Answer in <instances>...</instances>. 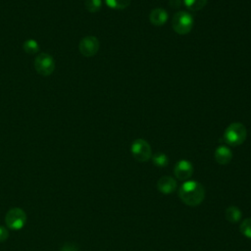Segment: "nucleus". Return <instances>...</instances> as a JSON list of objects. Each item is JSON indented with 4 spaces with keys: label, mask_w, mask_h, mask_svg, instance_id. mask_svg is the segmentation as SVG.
<instances>
[{
    "label": "nucleus",
    "mask_w": 251,
    "mask_h": 251,
    "mask_svg": "<svg viewBox=\"0 0 251 251\" xmlns=\"http://www.w3.org/2000/svg\"><path fill=\"white\" fill-rule=\"evenodd\" d=\"M153 164L158 168H164L169 164V158L165 153L157 152L151 157Z\"/></svg>",
    "instance_id": "nucleus-13"
},
{
    "label": "nucleus",
    "mask_w": 251,
    "mask_h": 251,
    "mask_svg": "<svg viewBox=\"0 0 251 251\" xmlns=\"http://www.w3.org/2000/svg\"><path fill=\"white\" fill-rule=\"evenodd\" d=\"M26 222V215L25 211L21 208L15 207L10 209L5 216L6 226L13 230L22 229Z\"/></svg>",
    "instance_id": "nucleus-5"
},
{
    "label": "nucleus",
    "mask_w": 251,
    "mask_h": 251,
    "mask_svg": "<svg viewBox=\"0 0 251 251\" xmlns=\"http://www.w3.org/2000/svg\"><path fill=\"white\" fill-rule=\"evenodd\" d=\"M247 137V129L241 123H231L223 135L224 141L230 146L241 145Z\"/></svg>",
    "instance_id": "nucleus-2"
},
{
    "label": "nucleus",
    "mask_w": 251,
    "mask_h": 251,
    "mask_svg": "<svg viewBox=\"0 0 251 251\" xmlns=\"http://www.w3.org/2000/svg\"><path fill=\"white\" fill-rule=\"evenodd\" d=\"M168 13L163 8H155L149 15L150 23L155 26H161L168 21Z\"/></svg>",
    "instance_id": "nucleus-11"
},
{
    "label": "nucleus",
    "mask_w": 251,
    "mask_h": 251,
    "mask_svg": "<svg viewBox=\"0 0 251 251\" xmlns=\"http://www.w3.org/2000/svg\"><path fill=\"white\" fill-rule=\"evenodd\" d=\"M170 5L172 8H178L181 5L180 0H170Z\"/></svg>",
    "instance_id": "nucleus-21"
},
{
    "label": "nucleus",
    "mask_w": 251,
    "mask_h": 251,
    "mask_svg": "<svg viewBox=\"0 0 251 251\" xmlns=\"http://www.w3.org/2000/svg\"><path fill=\"white\" fill-rule=\"evenodd\" d=\"M208 0H183L185 7L192 12H196L205 7Z\"/></svg>",
    "instance_id": "nucleus-14"
},
{
    "label": "nucleus",
    "mask_w": 251,
    "mask_h": 251,
    "mask_svg": "<svg viewBox=\"0 0 251 251\" xmlns=\"http://www.w3.org/2000/svg\"><path fill=\"white\" fill-rule=\"evenodd\" d=\"M239 230L245 237L251 239V218H247L241 222Z\"/></svg>",
    "instance_id": "nucleus-18"
},
{
    "label": "nucleus",
    "mask_w": 251,
    "mask_h": 251,
    "mask_svg": "<svg viewBox=\"0 0 251 251\" xmlns=\"http://www.w3.org/2000/svg\"><path fill=\"white\" fill-rule=\"evenodd\" d=\"M215 160L220 165H227L232 159L231 150L226 145H220L215 150Z\"/></svg>",
    "instance_id": "nucleus-10"
},
{
    "label": "nucleus",
    "mask_w": 251,
    "mask_h": 251,
    "mask_svg": "<svg viewBox=\"0 0 251 251\" xmlns=\"http://www.w3.org/2000/svg\"><path fill=\"white\" fill-rule=\"evenodd\" d=\"M157 188L163 194L173 193L176 189V181L170 176H164L159 178L157 182Z\"/></svg>",
    "instance_id": "nucleus-9"
},
{
    "label": "nucleus",
    "mask_w": 251,
    "mask_h": 251,
    "mask_svg": "<svg viewBox=\"0 0 251 251\" xmlns=\"http://www.w3.org/2000/svg\"><path fill=\"white\" fill-rule=\"evenodd\" d=\"M36 72L44 76L50 75L55 70V61L48 53H39L34 60Z\"/></svg>",
    "instance_id": "nucleus-6"
},
{
    "label": "nucleus",
    "mask_w": 251,
    "mask_h": 251,
    "mask_svg": "<svg viewBox=\"0 0 251 251\" xmlns=\"http://www.w3.org/2000/svg\"><path fill=\"white\" fill-rule=\"evenodd\" d=\"M23 49L27 54H35L39 51V45L36 40L34 39H27L23 44Z\"/></svg>",
    "instance_id": "nucleus-15"
},
{
    "label": "nucleus",
    "mask_w": 251,
    "mask_h": 251,
    "mask_svg": "<svg viewBox=\"0 0 251 251\" xmlns=\"http://www.w3.org/2000/svg\"><path fill=\"white\" fill-rule=\"evenodd\" d=\"M130 152L133 158L141 163L147 162L152 157V150L150 144L142 138H137L131 143Z\"/></svg>",
    "instance_id": "nucleus-4"
},
{
    "label": "nucleus",
    "mask_w": 251,
    "mask_h": 251,
    "mask_svg": "<svg viewBox=\"0 0 251 251\" xmlns=\"http://www.w3.org/2000/svg\"><path fill=\"white\" fill-rule=\"evenodd\" d=\"M225 217L227 222L235 224L241 220L242 213H241L240 209L237 208L236 206H229L226 208V210L225 212Z\"/></svg>",
    "instance_id": "nucleus-12"
},
{
    "label": "nucleus",
    "mask_w": 251,
    "mask_h": 251,
    "mask_svg": "<svg viewBox=\"0 0 251 251\" xmlns=\"http://www.w3.org/2000/svg\"><path fill=\"white\" fill-rule=\"evenodd\" d=\"M9 237V231L6 226H0V243L4 242Z\"/></svg>",
    "instance_id": "nucleus-19"
},
{
    "label": "nucleus",
    "mask_w": 251,
    "mask_h": 251,
    "mask_svg": "<svg viewBox=\"0 0 251 251\" xmlns=\"http://www.w3.org/2000/svg\"><path fill=\"white\" fill-rule=\"evenodd\" d=\"M84 6L89 13H96L102 7V0H85Z\"/></svg>",
    "instance_id": "nucleus-17"
},
{
    "label": "nucleus",
    "mask_w": 251,
    "mask_h": 251,
    "mask_svg": "<svg viewBox=\"0 0 251 251\" xmlns=\"http://www.w3.org/2000/svg\"><path fill=\"white\" fill-rule=\"evenodd\" d=\"M178 196L184 204L195 207L203 202L205 189L204 186L196 180H186L178 189Z\"/></svg>",
    "instance_id": "nucleus-1"
},
{
    "label": "nucleus",
    "mask_w": 251,
    "mask_h": 251,
    "mask_svg": "<svg viewBox=\"0 0 251 251\" xmlns=\"http://www.w3.org/2000/svg\"><path fill=\"white\" fill-rule=\"evenodd\" d=\"M193 23V18L188 12L178 11L173 17L172 26L177 34L184 35L191 31Z\"/></svg>",
    "instance_id": "nucleus-3"
},
{
    "label": "nucleus",
    "mask_w": 251,
    "mask_h": 251,
    "mask_svg": "<svg viewBox=\"0 0 251 251\" xmlns=\"http://www.w3.org/2000/svg\"><path fill=\"white\" fill-rule=\"evenodd\" d=\"M108 7L116 10H123L129 6L130 0H105Z\"/></svg>",
    "instance_id": "nucleus-16"
},
{
    "label": "nucleus",
    "mask_w": 251,
    "mask_h": 251,
    "mask_svg": "<svg viewBox=\"0 0 251 251\" xmlns=\"http://www.w3.org/2000/svg\"><path fill=\"white\" fill-rule=\"evenodd\" d=\"M99 46L100 44L97 37L93 35H87L79 41L78 49L84 57H92L98 52Z\"/></svg>",
    "instance_id": "nucleus-7"
},
{
    "label": "nucleus",
    "mask_w": 251,
    "mask_h": 251,
    "mask_svg": "<svg viewBox=\"0 0 251 251\" xmlns=\"http://www.w3.org/2000/svg\"><path fill=\"white\" fill-rule=\"evenodd\" d=\"M60 251H77V249H76V247H75V245H73V244H71V243H66V244L61 248Z\"/></svg>",
    "instance_id": "nucleus-20"
},
{
    "label": "nucleus",
    "mask_w": 251,
    "mask_h": 251,
    "mask_svg": "<svg viewBox=\"0 0 251 251\" xmlns=\"http://www.w3.org/2000/svg\"><path fill=\"white\" fill-rule=\"evenodd\" d=\"M174 174L179 180H187L193 174V166L187 160H179L174 168Z\"/></svg>",
    "instance_id": "nucleus-8"
}]
</instances>
